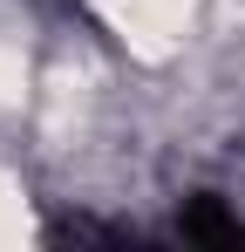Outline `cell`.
Wrapping results in <instances>:
<instances>
[{"label": "cell", "instance_id": "1", "mask_svg": "<svg viewBox=\"0 0 245 252\" xmlns=\"http://www.w3.org/2000/svg\"><path fill=\"white\" fill-rule=\"evenodd\" d=\"M177 232H184V239H198V246H239V239H245V218H232V211L204 191V198H191V205H184Z\"/></svg>", "mask_w": 245, "mask_h": 252}]
</instances>
